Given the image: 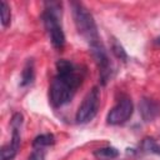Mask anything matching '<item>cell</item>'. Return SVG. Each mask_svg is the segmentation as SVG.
Masks as SVG:
<instances>
[{
  "mask_svg": "<svg viewBox=\"0 0 160 160\" xmlns=\"http://www.w3.org/2000/svg\"><path fill=\"white\" fill-rule=\"evenodd\" d=\"M58 75L50 85V101L54 106H62L71 100L76 89L81 84V75L68 60L56 62Z\"/></svg>",
  "mask_w": 160,
  "mask_h": 160,
  "instance_id": "cell-1",
  "label": "cell"
},
{
  "mask_svg": "<svg viewBox=\"0 0 160 160\" xmlns=\"http://www.w3.org/2000/svg\"><path fill=\"white\" fill-rule=\"evenodd\" d=\"M72 15H74V21H75L78 31L90 44V46H95L98 44H101L96 24L92 19L91 14L81 4H74L72 5Z\"/></svg>",
  "mask_w": 160,
  "mask_h": 160,
  "instance_id": "cell-2",
  "label": "cell"
},
{
  "mask_svg": "<svg viewBox=\"0 0 160 160\" xmlns=\"http://www.w3.org/2000/svg\"><path fill=\"white\" fill-rule=\"evenodd\" d=\"M42 20H44L45 29L50 36V40H51V44L54 45V48L62 49V46L65 44V35L59 24L58 15L55 14V10L51 8V5H50V9H46V11L44 12Z\"/></svg>",
  "mask_w": 160,
  "mask_h": 160,
  "instance_id": "cell-3",
  "label": "cell"
},
{
  "mask_svg": "<svg viewBox=\"0 0 160 160\" xmlns=\"http://www.w3.org/2000/svg\"><path fill=\"white\" fill-rule=\"evenodd\" d=\"M100 104V94L98 88H94L88 92L84 98L81 105L76 111V121L80 124H85L90 121L98 112V108Z\"/></svg>",
  "mask_w": 160,
  "mask_h": 160,
  "instance_id": "cell-4",
  "label": "cell"
},
{
  "mask_svg": "<svg viewBox=\"0 0 160 160\" xmlns=\"http://www.w3.org/2000/svg\"><path fill=\"white\" fill-rule=\"evenodd\" d=\"M22 124V116L21 114H15L11 120V126H12V136L11 141L2 146L1 149V160H12L15 155L18 154V150L20 148V126Z\"/></svg>",
  "mask_w": 160,
  "mask_h": 160,
  "instance_id": "cell-5",
  "label": "cell"
},
{
  "mask_svg": "<svg viewBox=\"0 0 160 160\" xmlns=\"http://www.w3.org/2000/svg\"><path fill=\"white\" fill-rule=\"evenodd\" d=\"M132 102L130 99H122L120 100L108 114V122L111 125H119L129 120V118L132 115Z\"/></svg>",
  "mask_w": 160,
  "mask_h": 160,
  "instance_id": "cell-6",
  "label": "cell"
},
{
  "mask_svg": "<svg viewBox=\"0 0 160 160\" xmlns=\"http://www.w3.org/2000/svg\"><path fill=\"white\" fill-rule=\"evenodd\" d=\"M92 49V55L95 58V61L99 66V71H100V78L102 80V82L105 84L108 78L110 76V62L108 59V55L105 52V49L101 44H98L95 46H91Z\"/></svg>",
  "mask_w": 160,
  "mask_h": 160,
  "instance_id": "cell-7",
  "label": "cell"
},
{
  "mask_svg": "<svg viewBox=\"0 0 160 160\" xmlns=\"http://www.w3.org/2000/svg\"><path fill=\"white\" fill-rule=\"evenodd\" d=\"M159 111H160V105L151 99H144L140 104V112L146 121L152 120L159 114Z\"/></svg>",
  "mask_w": 160,
  "mask_h": 160,
  "instance_id": "cell-8",
  "label": "cell"
},
{
  "mask_svg": "<svg viewBox=\"0 0 160 160\" xmlns=\"http://www.w3.org/2000/svg\"><path fill=\"white\" fill-rule=\"evenodd\" d=\"M52 144H54V136L51 134H41V135L35 138V140L32 142V146H34V149L44 150L45 148H48Z\"/></svg>",
  "mask_w": 160,
  "mask_h": 160,
  "instance_id": "cell-9",
  "label": "cell"
},
{
  "mask_svg": "<svg viewBox=\"0 0 160 160\" xmlns=\"http://www.w3.org/2000/svg\"><path fill=\"white\" fill-rule=\"evenodd\" d=\"M34 79V65L31 61H28V64L25 65L22 72H21V84L22 85H29L32 82Z\"/></svg>",
  "mask_w": 160,
  "mask_h": 160,
  "instance_id": "cell-10",
  "label": "cell"
},
{
  "mask_svg": "<svg viewBox=\"0 0 160 160\" xmlns=\"http://www.w3.org/2000/svg\"><path fill=\"white\" fill-rule=\"evenodd\" d=\"M95 155L99 158H102V159H112V158H116L119 155V151L112 146H108V148H102V149L96 150Z\"/></svg>",
  "mask_w": 160,
  "mask_h": 160,
  "instance_id": "cell-11",
  "label": "cell"
},
{
  "mask_svg": "<svg viewBox=\"0 0 160 160\" xmlns=\"http://www.w3.org/2000/svg\"><path fill=\"white\" fill-rule=\"evenodd\" d=\"M0 16H1V24L2 26H8L10 24V19H11V11L9 5L5 1H1L0 5Z\"/></svg>",
  "mask_w": 160,
  "mask_h": 160,
  "instance_id": "cell-12",
  "label": "cell"
},
{
  "mask_svg": "<svg viewBox=\"0 0 160 160\" xmlns=\"http://www.w3.org/2000/svg\"><path fill=\"white\" fill-rule=\"evenodd\" d=\"M142 149L148 152H155L160 155V146L152 139H145L142 142Z\"/></svg>",
  "mask_w": 160,
  "mask_h": 160,
  "instance_id": "cell-13",
  "label": "cell"
},
{
  "mask_svg": "<svg viewBox=\"0 0 160 160\" xmlns=\"http://www.w3.org/2000/svg\"><path fill=\"white\" fill-rule=\"evenodd\" d=\"M112 51H114V54H115L118 58H120V59H122V60H125V59L128 58V56H126V52L124 51V49H122L119 44H116V42L112 45Z\"/></svg>",
  "mask_w": 160,
  "mask_h": 160,
  "instance_id": "cell-14",
  "label": "cell"
},
{
  "mask_svg": "<svg viewBox=\"0 0 160 160\" xmlns=\"http://www.w3.org/2000/svg\"><path fill=\"white\" fill-rule=\"evenodd\" d=\"M45 158V151L41 149H34L32 154L30 155L29 160H44Z\"/></svg>",
  "mask_w": 160,
  "mask_h": 160,
  "instance_id": "cell-15",
  "label": "cell"
}]
</instances>
